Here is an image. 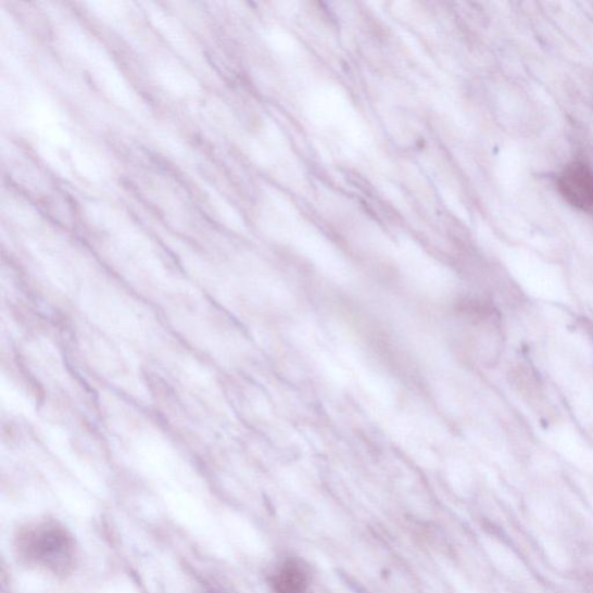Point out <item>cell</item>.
Listing matches in <instances>:
<instances>
[{"label":"cell","instance_id":"6da1fadb","mask_svg":"<svg viewBox=\"0 0 593 593\" xmlns=\"http://www.w3.org/2000/svg\"><path fill=\"white\" fill-rule=\"evenodd\" d=\"M15 550L27 566L55 577H65L77 563L73 534L54 519L28 522L15 535Z\"/></svg>","mask_w":593,"mask_h":593},{"label":"cell","instance_id":"7a4b0ae2","mask_svg":"<svg viewBox=\"0 0 593 593\" xmlns=\"http://www.w3.org/2000/svg\"><path fill=\"white\" fill-rule=\"evenodd\" d=\"M563 198L583 212H593V171L582 162L568 165L557 178Z\"/></svg>","mask_w":593,"mask_h":593},{"label":"cell","instance_id":"3957f363","mask_svg":"<svg viewBox=\"0 0 593 593\" xmlns=\"http://www.w3.org/2000/svg\"><path fill=\"white\" fill-rule=\"evenodd\" d=\"M310 577L299 563L290 560L278 568L272 579L275 593H308Z\"/></svg>","mask_w":593,"mask_h":593}]
</instances>
